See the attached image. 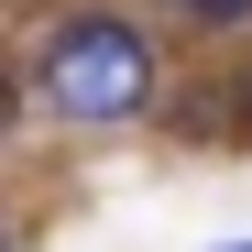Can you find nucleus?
<instances>
[{
    "instance_id": "nucleus-3",
    "label": "nucleus",
    "mask_w": 252,
    "mask_h": 252,
    "mask_svg": "<svg viewBox=\"0 0 252 252\" xmlns=\"http://www.w3.org/2000/svg\"><path fill=\"white\" fill-rule=\"evenodd\" d=\"M0 252H11V230H0Z\"/></svg>"
},
{
    "instance_id": "nucleus-2",
    "label": "nucleus",
    "mask_w": 252,
    "mask_h": 252,
    "mask_svg": "<svg viewBox=\"0 0 252 252\" xmlns=\"http://www.w3.org/2000/svg\"><path fill=\"white\" fill-rule=\"evenodd\" d=\"M187 11H197V22H241L252 0H187Z\"/></svg>"
},
{
    "instance_id": "nucleus-4",
    "label": "nucleus",
    "mask_w": 252,
    "mask_h": 252,
    "mask_svg": "<svg viewBox=\"0 0 252 252\" xmlns=\"http://www.w3.org/2000/svg\"><path fill=\"white\" fill-rule=\"evenodd\" d=\"M241 252H252V241H241Z\"/></svg>"
},
{
    "instance_id": "nucleus-1",
    "label": "nucleus",
    "mask_w": 252,
    "mask_h": 252,
    "mask_svg": "<svg viewBox=\"0 0 252 252\" xmlns=\"http://www.w3.org/2000/svg\"><path fill=\"white\" fill-rule=\"evenodd\" d=\"M44 99L66 121H132L154 99V44L132 22H66L55 55H44Z\"/></svg>"
}]
</instances>
